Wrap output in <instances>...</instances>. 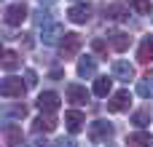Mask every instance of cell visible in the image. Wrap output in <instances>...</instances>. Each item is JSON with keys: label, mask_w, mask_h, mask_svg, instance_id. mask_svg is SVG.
Listing matches in <instances>:
<instances>
[{"label": "cell", "mask_w": 153, "mask_h": 147, "mask_svg": "<svg viewBox=\"0 0 153 147\" xmlns=\"http://www.w3.org/2000/svg\"><path fill=\"white\" fill-rule=\"evenodd\" d=\"M24 88H27V83H22V78H5L3 83H0V94L3 96H22L24 94Z\"/></svg>", "instance_id": "cell-4"}, {"label": "cell", "mask_w": 153, "mask_h": 147, "mask_svg": "<svg viewBox=\"0 0 153 147\" xmlns=\"http://www.w3.org/2000/svg\"><path fill=\"white\" fill-rule=\"evenodd\" d=\"M0 64H3V70H5V72H13V70H19V67H22V56H19L16 51H3Z\"/></svg>", "instance_id": "cell-13"}, {"label": "cell", "mask_w": 153, "mask_h": 147, "mask_svg": "<svg viewBox=\"0 0 153 147\" xmlns=\"http://www.w3.org/2000/svg\"><path fill=\"white\" fill-rule=\"evenodd\" d=\"M129 43H132V35H126V32H116V35L110 37V46H113L116 51H126Z\"/></svg>", "instance_id": "cell-18"}, {"label": "cell", "mask_w": 153, "mask_h": 147, "mask_svg": "<svg viewBox=\"0 0 153 147\" xmlns=\"http://www.w3.org/2000/svg\"><path fill=\"white\" fill-rule=\"evenodd\" d=\"M38 107H40V112H56L59 110V96L54 91H43L38 96Z\"/></svg>", "instance_id": "cell-10"}, {"label": "cell", "mask_w": 153, "mask_h": 147, "mask_svg": "<svg viewBox=\"0 0 153 147\" xmlns=\"http://www.w3.org/2000/svg\"><path fill=\"white\" fill-rule=\"evenodd\" d=\"M137 94L145 96V99H151L153 96V83L151 80H140V83H137Z\"/></svg>", "instance_id": "cell-21"}, {"label": "cell", "mask_w": 153, "mask_h": 147, "mask_svg": "<svg viewBox=\"0 0 153 147\" xmlns=\"http://www.w3.org/2000/svg\"><path fill=\"white\" fill-rule=\"evenodd\" d=\"M81 43H83V37H81L78 32H65V37H62V43H59V56H62L65 62L73 59V56L78 54Z\"/></svg>", "instance_id": "cell-1"}, {"label": "cell", "mask_w": 153, "mask_h": 147, "mask_svg": "<svg viewBox=\"0 0 153 147\" xmlns=\"http://www.w3.org/2000/svg\"><path fill=\"white\" fill-rule=\"evenodd\" d=\"M27 13H30V11H27L24 3H13V5H8V8L3 11V19H5L8 27H19V24L27 19Z\"/></svg>", "instance_id": "cell-2"}, {"label": "cell", "mask_w": 153, "mask_h": 147, "mask_svg": "<svg viewBox=\"0 0 153 147\" xmlns=\"http://www.w3.org/2000/svg\"><path fill=\"white\" fill-rule=\"evenodd\" d=\"M91 46H94V51H97V54H105V51H108V46H105V40H94Z\"/></svg>", "instance_id": "cell-26"}, {"label": "cell", "mask_w": 153, "mask_h": 147, "mask_svg": "<svg viewBox=\"0 0 153 147\" xmlns=\"http://www.w3.org/2000/svg\"><path fill=\"white\" fill-rule=\"evenodd\" d=\"M126 145H129V147H151V134H145V131H137V134H129Z\"/></svg>", "instance_id": "cell-17"}, {"label": "cell", "mask_w": 153, "mask_h": 147, "mask_svg": "<svg viewBox=\"0 0 153 147\" xmlns=\"http://www.w3.org/2000/svg\"><path fill=\"white\" fill-rule=\"evenodd\" d=\"M67 19L75 21V24H86V21L91 19V8H89V5H73V8L67 11Z\"/></svg>", "instance_id": "cell-12"}, {"label": "cell", "mask_w": 153, "mask_h": 147, "mask_svg": "<svg viewBox=\"0 0 153 147\" xmlns=\"http://www.w3.org/2000/svg\"><path fill=\"white\" fill-rule=\"evenodd\" d=\"M113 75H116L118 80H126V83H129V80L134 78V67H132L129 62H116V64H113Z\"/></svg>", "instance_id": "cell-15"}, {"label": "cell", "mask_w": 153, "mask_h": 147, "mask_svg": "<svg viewBox=\"0 0 153 147\" xmlns=\"http://www.w3.org/2000/svg\"><path fill=\"white\" fill-rule=\"evenodd\" d=\"M110 88H113V80H110V78H97V80H94V94H97V96H108Z\"/></svg>", "instance_id": "cell-20"}, {"label": "cell", "mask_w": 153, "mask_h": 147, "mask_svg": "<svg viewBox=\"0 0 153 147\" xmlns=\"http://www.w3.org/2000/svg\"><path fill=\"white\" fill-rule=\"evenodd\" d=\"M56 129V118L51 115V112H40L35 121H32V131L35 134H48V131H54Z\"/></svg>", "instance_id": "cell-6"}, {"label": "cell", "mask_w": 153, "mask_h": 147, "mask_svg": "<svg viewBox=\"0 0 153 147\" xmlns=\"http://www.w3.org/2000/svg\"><path fill=\"white\" fill-rule=\"evenodd\" d=\"M132 3V8L137 11V13H153L151 11V0H129Z\"/></svg>", "instance_id": "cell-22"}, {"label": "cell", "mask_w": 153, "mask_h": 147, "mask_svg": "<svg viewBox=\"0 0 153 147\" xmlns=\"http://www.w3.org/2000/svg\"><path fill=\"white\" fill-rule=\"evenodd\" d=\"M105 16H108V19H126V16H124V8H121V5H110V8L105 5Z\"/></svg>", "instance_id": "cell-23"}, {"label": "cell", "mask_w": 153, "mask_h": 147, "mask_svg": "<svg viewBox=\"0 0 153 147\" xmlns=\"http://www.w3.org/2000/svg\"><path fill=\"white\" fill-rule=\"evenodd\" d=\"M129 104H132L129 91H116L113 99H108V112H124V110H129Z\"/></svg>", "instance_id": "cell-5"}, {"label": "cell", "mask_w": 153, "mask_h": 147, "mask_svg": "<svg viewBox=\"0 0 153 147\" xmlns=\"http://www.w3.org/2000/svg\"><path fill=\"white\" fill-rule=\"evenodd\" d=\"M24 83H27V86H35V83H38V75H35L32 70H27V72H24Z\"/></svg>", "instance_id": "cell-25"}, {"label": "cell", "mask_w": 153, "mask_h": 147, "mask_svg": "<svg viewBox=\"0 0 153 147\" xmlns=\"http://www.w3.org/2000/svg\"><path fill=\"white\" fill-rule=\"evenodd\" d=\"M78 75H83V78L97 75V59H94V56H81V62H78Z\"/></svg>", "instance_id": "cell-14"}, {"label": "cell", "mask_w": 153, "mask_h": 147, "mask_svg": "<svg viewBox=\"0 0 153 147\" xmlns=\"http://www.w3.org/2000/svg\"><path fill=\"white\" fill-rule=\"evenodd\" d=\"M24 115H27V107H24V104H8V107H3V121L24 118Z\"/></svg>", "instance_id": "cell-19"}, {"label": "cell", "mask_w": 153, "mask_h": 147, "mask_svg": "<svg viewBox=\"0 0 153 147\" xmlns=\"http://www.w3.org/2000/svg\"><path fill=\"white\" fill-rule=\"evenodd\" d=\"M83 121H86V118H83V112H78V110L65 112V126H67V131H70V134L83 131V129H86V123H83Z\"/></svg>", "instance_id": "cell-9"}, {"label": "cell", "mask_w": 153, "mask_h": 147, "mask_svg": "<svg viewBox=\"0 0 153 147\" xmlns=\"http://www.w3.org/2000/svg\"><path fill=\"white\" fill-rule=\"evenodd\" d=\"M40 3H43V5H51V3H56V0H40Z\"/></svg>", "instance_id": "cell-28"}, {"label": "cell", "mask_w": 153, "mask_h": 147, "mask_svg": "<svg viewBox=\"0 0 153 147\" xmlns=\"http://www.w3.org/2000/svg\"><path fill=\"white\" fill-rule=\"evenodd\" d=\"M56 147H75V139H70V137H65V139H59Z\"/></svg>", "instance_id": "cell-27"}, {"label": "cell", "mask_w": 153, "mask_h": 147, "mask_svg": "<svg viewBox=\"0 0 153 147\" xmlns=\"http://www.w3.org/2000/svg\"><path fill=\"white\" fill-rule=\"evenodd\" d=\"M62 35H65V27H62L59 21H48V24H43V35H40V37H43L46 46H54Z\"/></svg>", "instance_id": "cell-7"}, {"label": "cell", "mask_w": 153, "mask_h": 147, "mask_svg": "<svg viewBox=\"0 0 153 147\" xmlns=\"http://www.w3.org/2000/svg\"><path fill=\"white\" fill-rule=\"evenodd\" d=\"M137 62L140 64H151L153 62V35H145L140 48H137Z\"/></svg>", "instance_id": "cell-11"}, {"label": "cell", "mask_w": 153, "mask_h": 147, "mask_svg": "<svg viewBox=\"0 0 153 147\" xmlns=\"http://www.w3.org/2000/svg\"><path fill=\"white\" fill-rule=\"evenodd\" d=\"M65 96H67L70 104H86V102H89V91H86L83 86H78V83H70L67 91H65Z\"/></svg>", "instance_id": "cell-8"}, {"label": "cell", "mask_w": 153, "mask_h": 147, "mask_svg": "<svg viewBox=\"0 0 153 147\" xmlns=\"http://www.w3.org/2000/svg\"><path fill=\"white\" fill-rule=\"evenodd\" d=\"M132 123H134V126H145V123H148V112H145V110H143V112H134Z\"/></svg>", "instance_id": "cell-24"}, {"label": "cell", "mask_w": 153, "mask_h": 147, "mask_svg": "<svg viewBox=\"0 0 153 147\" xmlns=\"http://www.w3.org/2000/svg\"><path fill=\"white\" fill-rule=\"evenodd\" d=\"M3 137H5V147H16V145H22V129H16V126H5Z\"/></svg>", "instance_id": "cell-16"}, {"label": "cell", "mask_w": 153, "mask_h": 147, "mask_svg": "<svg viewBox=\"0 0 153 147\" xmlns=\"http://www.w3.org/2000/svg\"><path fill=\"white\" fill-rule=\"evenodd\" d=\"M110 137H113V126L108 121H94L89 126V139L91 142H108Z\"/></svg>", "instance_id": "cell-3"}]
</instances>
